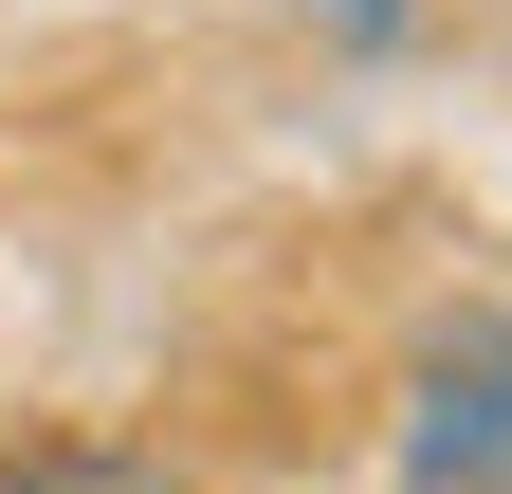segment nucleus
Listing matches in <instances>:
<instances>
[{"label": "nucleus", "mask_w": 512, "mask_h": 494, "mask_svg": "<svg viewBox=\"0 0 512 494\" xmlns=\"http://www.w3.org/2000/svg\"><path fill=\"white\" fill-rule=\"evenodd\" d=\"M403 494H512V330H458L403 403Z\"/></svg>", "instance_id": "nucleus-1"}, {"label": "nucleus", "mask_w": 512, "mask_h": 494, "mask_svg": "<svg viewBox=\"0 0 512 494\" xmlns=\"http://www.w3.org/2000/svg\"><path fill=\"white\" fill-rule=\"evenodd\" d=\"M330 37H366V55H384V37H403V0H330Z\"/></svg>", "instance_id": "nucleus-3"}, {"label": "nucleus", "mask_w": 512, "mask_h": 494, "mask_svg": "<svg viewBox=\"0 0 512 494\" xmlns=\"http://www.w3.org/2000/svg\"><path fill=\"white\" fill-rule=\"evenodd\" d=\"M0 494H183L147 440H19L0 458Z\"/></svg>", "instance_id": "nucleus-2"}]
</instances>
